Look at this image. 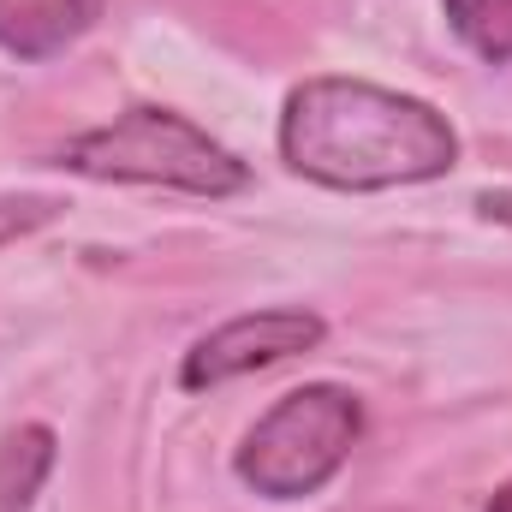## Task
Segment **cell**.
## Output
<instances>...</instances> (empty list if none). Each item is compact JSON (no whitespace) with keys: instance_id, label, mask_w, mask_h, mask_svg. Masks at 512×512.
Here are the masks:
<instances>
[{"instance_id":"6da1fadb","label":"cell","mask_w":512,"mask_h":512,"mask_svg":"<svg viewBox=\"0 0 512 512\" xmlns=\"http://www.w3.org/2000/svg\"><path fill=\"white\" fill-rule=\"evenodd\" d=\"M280 155L292 173L334 191H387L453 173L459 131L417 96L364 78H310L286 96Z\"/></svg>"},{"instance_id":"7a4b0ae2","label":"cell","mask_w":512,"mask_h":512,"mask_svg":"<svg viewBox=\"0 0 512 512\" xmlns=\"http://www.w3.org/2000/svg\"><path fill=\"white\" fill-rule=\"evenodd\" d=\"M60 167L102 185H167L191 197H233L251 185V167L227 143L167 108H131L114 126L72 137L60 149Z\"/></svg>"},{"instance_id":"3957f363","label":"cell","mask_w":512,"mask_h":512,"mask_svg":"<svg viewBox=\"0 0 512 512\" xmlns=\"http://www.w3.org/2000/svg\"><path fill=\"white\" fill-rule=\"evenodd\" d=\"M358 435H364L358 393L334 382H310L274 399L256 417V429L239 447V477L268 501H304L352 459Z\"/></svg>"},{"instance_id":"277c9868","label":"cell","mask_w":512,"mask_h":512,"mask_svg":"<svg viewBox=\"0 0 512 512\" xmlns=\"http://www.w3.org/2000/svg\"><path fill=\"white\" fill-rule=\"evenodd\" d=\"M310 346H322V316H310V310H251V316H233L227 328L203 334L185 352L179 382L185 387H221V382H233V376L286 364V358H298Z\"/></svg>"},{"instance_id":"5b68a950","label":"cell","mask_w":512,"mask_h":512,"mask_svg":"<svg viewBox=\"0 0 512 512\" xmlns=\"http://www.w3.org/2000/svg\"><path fill=\"white\" fill-rule=\"evenodd\" d=\"M102 18V0H0V48L18 60H48L72 48Z\"/></svg>"},{"instance_id":"8992f818","label":"cell","mask_w":512,"mask_h":512,"mask_svg":"<svg viewBox=\"0 0 512 512\" xmlns=\"http://www.w3.org/2000/svg\"><path fill=\"white\" fill-rule=\"evenodd\" d=\"M54 471V429L18 423L0 435V512H24Z\"/></svg>"},{"instance_id":"52a82bcc","label":"cell","mask_w":512,"mask_h":512,"mask_svg":"<svg viewBox=\"0 0 512 512\" xmlns=\"http://www.w3.org/2000/svg\"><path fill=\"white\" fill-rule=\"evenodd\" d=\"M453 30L483 54V60H512V0H441Z\"/></svg>"},{"instance_id":"ba28073f","label":"cell","mask_w":512,"mask_h":512,"mask_svg":"<svg viewBox=\"0 0 512 512\" xmlns=\"http://www.w3.org/2000/svg\"><path fill=\"white\" fill-rule=\"evenodd\" d=\"M54 209L60 203H48V197H0V245L6 239H24L42 221H54Z\"/></svg>"},{"instance_id":"9c48e42d","label":"cell","mask_w":512,"mask_h":512,"mask_svg":"<svg viewBox=\"0 0 512 512\" xmlns=\"http://www.w3.org/2000/svg\"><path fill=\"white\" fill-rule=\"evenodd\" d=\"M477 209H483L489 221H501V227H512V191H483V197H477Z\"/></svg>"},{"instance_id":"30bf717a","label":"cell","mask_w":512,"mask_h":512,"mask_svg":"<svg viewBox=\"0 0 512 512\" xmlns=\"http://www.w3.org/2000/svg\"><path fill=\"white\" fill-rule=\"evenodd\" d=\"M489 512H512V483H501V489H495V501H489Z\"/></svg>"}]
</instances>
